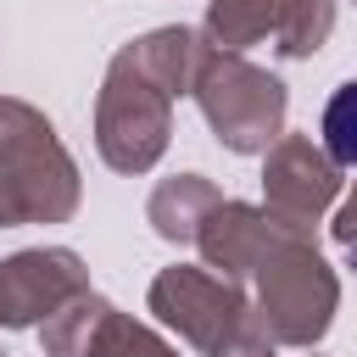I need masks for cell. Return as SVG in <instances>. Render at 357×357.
Segmentation results:
<instances>
[{
    "label": "cell",
    "mask_w": 357,
    "mask_h": 357,
    "mask_svg": "<svg viewBox=\"0 0 357 357\" xmlns=\"http://www.w3.org/2000/svg\"><path fill=\"white\" fill-rule=\"evenodd\" d=\"M112 312H117V307H112L106 296H95V290L73 296L61 312H50V318L39 324L45 357H89V346H95V335H100V324H106Z\"/></svg>",
    "instance_id": "11"
},
{
    "label": "cell",
    "mask_w": 357,
    "mask_h": 357,
    "mask_svg": "<svg viewBox=\"0 0 357 357\" xmlns=\"http://www.w3.org/2000/svg\"><path fill=\"white\" fill-rule=\"evenodd\" d=\"M84 290H89V268L73 245L11 251L0 257V329H39Z\"/></svg>",
    "instance_id": "7"
},
{
    "label": "cell",
    "mask_w": 357,
    "mask_h": 357,
    "mask_svg": "<svg viewBox=\"0 0 357 357\" xmlns=\"http://www.w3.org/2000/svg\"><path fill=\"white\" fill-rule=\"evenodd\" d=\"M0 357H6V351H0Z\"/></svg>",
    "instance_id": "17"
},
{
    "label": "cell",
    "mask_w": 357,
    "mask_h": 357,
    "mask_svg": "<svg viewBox=\"0 0 357 357\" xmlns=\"http://www.w3.org/2000/svg\"><path fill=\"white\" fill-rule=\"evenodd\" d=\"M145 307L156 312L162 329H173L184 346H195L201 357H212L223 340H234V329L251 318V301L234 279L195 268V262H173L151 279Z\"/></svg>",
    "instance_id": "5"
},
{
    "label": "cell",
    "mask_w": 357,
    "mask_h": 357,
    "mask_svg": "<svg viewBox=\"0 0 357 357\" xmlns=\"http://www.w3.org/2000/svg\"><path fill=\"white\" fill-rule=\"evenodd\" d=\"M89 357H178V346L162 340L151 324H139V318H128V312H112V318L100 324Z\"/></svg>",
    "instance_id": "14"
},
{
    "label": "cell",
    "mask_w": 357,
    "mask_h": 357,
    "mask_svg": "<svg viewBox=\"0 0 357 357\" xmlns=\"http://www.w3.org/2000/svg\"><path fill=\"white\" fill-rule=\"evenodd\" d=\"M212 357H279V346H273V335L262 329V318H257V307H251V318L234 329V340H223Z\"/></svg>",
    "instance_id": "15"
},
{
    "label": "cell",
    "mask_w": 357,
    "mask_h": 357,
    "mask_svg": "<svg viewBox=\"0 0 357 357\" xmlns=\"http://www.w3.org/2000/svg\"><path fill=\"white\" fill-rule=\"evenodd\" d=\"M218 201H223V190H218L206 173H173V178H162V184L151 190L145 223H151L156 240H167V245H195V234H201V223L212 218Z\"/></svg>",
    "instance_id": "9"
},
{
    "label": "cell",
    "mask_w": 357,
    "mask_h": 357,
    "mask_svg": "<svg viewBox=\"0 0 357 357\" xmlns=\"http://www.w3.org/2000/svg\"><path fill=\"white\" fill-rule=\"evenodd\" d=\"M318 145L335 156V167H357V78L335 84V95L324 100Z\"/></svg>",
    "instance_id": "13"
},
{
    "label": "cell",
    "mask_w": 357,
    "mask_h": 357,
    "mask_svg": "<svg viewBox=\"0 0 357 357\" xmlns=\"http://www.w3.org/2000/svg\"><path fill=\"white\" fill-rule=\"evenodd\" d=\"M78 201L84 178L56 123L28 100L0 95V229L67 223Z\"/></svg>",
    "instance_id": "1"
},
{
    "label": "cell",
    "mask_w": 357,
    "mask_h": 357,
    "mask_svg": "<svg viewBox=\"0 0 357 357\" xmlns=\"http://www.w3.org/2000/svg\"><path fill=\"white\" fill-rule=\"evenodd\" d=\"M329 33H335V0H290L273 33V50L284 61H312L329 45Z\"/></svg>",
    "instance_id": "12"
},
{
    "label": "cell",
    "mask_w": 357,
    "mask_h": 357,
    "mask_svg": "<svg viewBox=\"0 0 357 357\" xmlns=\"http://www.w3.org/2000/svg\"><path fill=\"white\" fill-rule=\"evenodd\" d=\"M190 95H195L212 139L223 151H234V156H268V145L284 134V112H290L284 78L245 61V56H234V50L206 45Z\"/></svg>",
    "instance_id": "2"
},
{
    "label": "cell",
    "mask_w": 357,
    "mask_h": 357,
    "mask_svg": "<svg viewBox=\"0 0 357 357\" xmlns=\"http://www.w3.org/2000/svg\"><path fill=\"white\" fill-rule=\"evenodd\" d=\"M284 6H290V0H212V6H206L201 33H206V45L245 56V45H257V39L279 33Z\"/></svg>",
    "instance_id": "10"
},
{
    "label": "cell",
    "mask_w": 357,
    "mask_h": 357,
    "mask_svg": "<svg viewBox=\"0 0 357 357\" xmlns=\"http://www.w3.org/2000/svg\"><path fill=\"white\" fill-rule=\"evenodd\" d=\"M173 139V95L123 45L95 95V151L112 173H151Z\"/></svg>",
    "instance_id": "3"
},
{
    "label": "cell",
    "mask_w": 357,
    "mask_h": 357,
    "mask_svg": "<svg viewBox=\"0 0 357 357\" xmlns=\"http://www.w3.org/2000/svg\"><path fill=\"white\" fill-rule=\"evenodd\" d=\"M340 312V279L324 262L318 240H284L257 268V318L273 335V346L312 351Z\"/></svg>",
    "instance_id": "4"
},
{
    "label": "cell",
    "mask_w": 357,
    "mask_h": 357,
    "mask_svg": "<svg viewBox=\"0 0 357 357\" xmlns=\"http://www.w3.org/2000/svg\"><path fill=\"white\" fill-rule=\"evenodd\" d=\"M329 234H335V245H340V257H346V268H357V184L346 190V201H340V212H335V223H329Z\"/></svg>",
    "instance_id": "16"
},
{
    "label": "cell",
    "mask_w": 357,
    "mask_h": 357,
    "mask_svg": "<svg viewBox=\"0 0 357 357\" xmlns=\"http://www.w3.org/2000/svg\"><path fill=\"white\" fill-rule=\"evenodd\" d=\"M340 184L346 178H340L335 156L312 134H279L262 156V206L296 240H312L324 212L340 201Z\"/></svg>",
    "instance_id": "6"
},
{
    "label": "cell",
    "mask_w": 357,
    "mask_h": 357,
    "mask_svg": "<svg viewBox=\"0 0 357 357\" xmlns=\"http://www.w3.org/2000/svg\"><path fill=\"white\" fill-rule=\"evenodd\" d=\"M284 240H296V234H284L273 218H268V206H251V201H218L212 206V218L201 223V234H195V251H201V268H212V273H223V279H257V268L284 245Z\"/></svg>",
    "instance_id": "8"
}]
</instances>
